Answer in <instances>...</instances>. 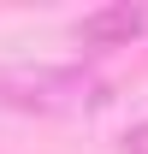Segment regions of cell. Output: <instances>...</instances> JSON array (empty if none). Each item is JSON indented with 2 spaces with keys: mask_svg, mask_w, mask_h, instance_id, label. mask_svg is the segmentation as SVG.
I'll return each instance as SVG.
<instances>
[{
  "mask_svg": "<svg viewBox=\"0 0 148 154\" xmlns=\"http://www.w3.org/2000/svg\"><path fill=\"white\" fill-rule=\"evenodd\" d=\"M0 101L18 113L42 119H65V113H89L107 101V77L89 65H12L0 71Z\"/></svg>",
  "mask_w": 148,
  "mask_h": 154,
  "instance_id": "cell-1",
  "label": "cell"
},
{
  "mask_svg": "<svg viewBox=\"0 0 148 154\" xmlns=\"http://www.w3.org/2000/svg\"><path fill=\"white\" fill-rule=\"evenodd\" d=\"M142 30H148V12H142V6H130V0L95 6V12H83V18L71 24L77 48H89V54H107V48H130Z\"/></svg>",
  "mask_w": 148,
  "mask_h": 154,
  "instance_id": "cell-2",
  "label": "cell"
},
{
  "mask_svg": "<svg viewBox=\"0 0 148 154\" xmlns=\"http://www.w3.org/2000/svg\"><path fill=\"white\" fill-rule=\"evenodd\" d=\"M125 154H148V119H136L125 131Z\"/></svg>",
  "mask_w": 148,
  "mask_h": 154,
  "instance_id": "cell-3",
  "label": "cell"
}]
</instances>
